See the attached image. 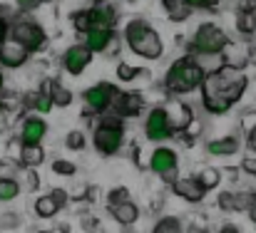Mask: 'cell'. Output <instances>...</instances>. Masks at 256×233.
Returning a JSON list of instances; mask_svg holds the SVG:
<instances>
[{"label": "cell", "mask_w": 256, "mask_h": 233, "mask_svg": "<svg viewBox=\"0 0 256 233\" xmlns=\"http://www.w3.org/2000/svg\"><path fill=\"white\" fill-rule=\"evenodd\" d=\"M124 42L134 55L144 60H160L164 55V42L160 32L142 17H134L124 25Z\"/></svg>", "instance_id": "3957f363"}, {"label": "cell", "mask_w": 256, "mask_h": 233, "mask_svg": "<svg viewBox=\"0 0 256 233\" xmlns=\"http://www.w3.org/2000/svg\"><path fill=\"white\" fill-rule=\"evenodd\" d=\"M246 147H249V149H252V152L256 154V124L252 127V129H249V137H246Z\"/></svg>", "instance_id": "b9f144b4"}, {"label": "cell", "mask_w": 256, "mask_h": 233, "mask_svg": "<svg viewBox=\"0 0 256 233\" xmlns=\"http://www.w3.org/2000/svg\"><path fill=\"white\" fill-rule=\"evenodd\" d=\"M144 137H147L150 142H154V144H162V142H167L172 137H176L164 104H157V107L150 109V114H147V119H144Z\"/></svg>", "instance_id": "5b68a950"}, {"label": "cell", "mask_w": 256, "mask_h": 233, "mask_svg": "<svg viewBox=\"0 0 256 233\" xmlns=\"http://www.w3.org/2000/svg\"><path fill=\"white\" fill-rule=\"evenodd\" d=\"M30 109H35V112H40V114H48V112H52V97H50V87H48V79L40 84V89H35L32 94H30Z\"/></svg>", "instance_id": "d6986e66"}, {"label": "cell", "mask_w": 256, "mask_h": 233, "mask_svg": "<svg viewBox=\"0 0 256 233\" xmlns=\"http://www.w3.org/2000/svg\"><path fill=\"white\" fill-rule=\"evenodd\" d=\"M72 27H75L78 32H87V30L92 27L90 7H87V10H78V12H72Z\"/></svg>", "instance_id": "f1b7e54d"}, {"label": "cell", "mask_w": 256, "mask_h": 233, "mask_svg": "<svg viewBox=\"0 0 256 233\" xmlns=\"http://www.w3.org/2000/svg\"><path fill=\"white\" fill-rule=\"evenodd\" d=\"M110 216L120 224V226H134L140 221V206L134 201H124L117 206H110Z\"/></svg>", "instance_id": "e0dca14e"}, {"label": "cell", "mask_w": 256, "mask_h": 233, "mask_svg": "<svg viewBox=\"0 0 256 233\" xmlns=\"http://www.w3.org/2000/svg\"><path fill=\"white\" fill-rule=\"evenodd\" d=\"M114 40V30L107 27V25H92L87 32H82V42L97 55V52H104Z\"/></svg>", "instance_id": "9a60e30c"}, {"label": "cell", "mask_w": 256, "mask_h": 233, "mask_svg": "<svg viewBox=\"0 0 256 233\" xmlns=\"http://www.w3.org/2000/svg\"><path fill=\"white\" fill-rule=\"evenodd\" d=\"M52 171L58 176H75L78 174V166L72 161H68V159H55L52 161Z\"/></svg>", "instance_id": "1f68e13d"}, {"label": "cell", "mask_w": 256, "mask_h": 233, "mask_svg": "<svg viewBox=\"0 0 256 233\" xmlns=\"http://www.w3.org/2000/svg\"><path fill=\"white\" fill-rule=\"evenodd\" d=\"M192 10H194V7H189V5L184 2V5H179V7L170 10L167 17H170L172 22H182V20H189V17H192Z\"/></svg>", "instance_id": "e575fe53"}, {"label": "cell", "mask_w": 256, "mask_h": 233, "mask_svg": "<svg viewBox=\"0 0 256 233\" xmlns=\"http://www.w3.org/2000/svg\"><path fill=\"white\" fill-rule=\"evenodd\" d=\"M242 169H244L246 174L256 176V154H254V156H246V159L242 161Z\"/></svg>", "instance_id": "ab89813d"}, {"label": "cell", "mask_w": 256, "mask_h": 233, "mask_svg": "<svg viewBox=\"0 0 256 233\" xmlns=\"http://www.w3.org/2000/svg\"><path fill=\"white\" fill-rule=\"evenodd\" d=\"M87 144V137L82 129H72V132H68V137H65V147L70 149V152H82Z\"/></svg>", "instance_id": "83f0119b"}, {"label": "cell", "mask_w": 256, "mask_h": 233, "mask_svg": "<svg viewBox=\"0 0 256 233\" xmlns=\"http://www.w3.org/2000/svg\"><path fill=\"white\" fill-rule=\"evenodd\" d=\"M189 7H194V10H209V7H216L219 5V0H184Z\"/></svg>", "instance_id": "74e56055"}, {"label": "cell", "mask_w": 256, "mask_h": 233, "mask_svg": "<svg viewBox=\"0 0 256 233\" xmlns=\"http://www.w3.org/2000/svg\"><path fill=\"white\" fill-rule=\"evenodd\" d=\"M249 79L239 67L232 65H222L212 72H206V77L202 82V104L209 114H224L229 112L246 92Z\"/></svg>", "instance_id": "6da1fadb"}, {"label": "cell", "mask_w": 256, "mask_h": 233, "mask_svg": "<svg viewBox=\"0 0 256 233\" xmlns=\"http://www.w3.org/2000/svg\"><path fill=\"white\" fill-rule=\"evenodd\" d=\"M164 109H167V114H170V122H172V127H174L176 134H182V132L194 122V112H192V107L184 104V102H179L176 97L170 99V102H164Z\"/></svg>", "instance_id": "7c38bea8"}, {"label": "cell", "mask_w": 256, "mask_h": 233, "mask_svg": "<svg viewBox=\"0 0 256 233\" xmlns=\"http://www.w3.org/2000/svg\"><path fill=\"white\" fill-rule=\"evenodd\" d=\"M204 77H206L204 65L199 60H194L192 55H186V57H179V60H174L170 65V70L164 75V89L170 94H174V97L189 94L196 87H202Z\"/></svg>", "instance_id": "7a4b0ae2"}, {"label": "cell", "mask_w": 256, "mask_h": 233, "mask_svg": "<svg viewBox=\"0 0 256 233\" xmlns=\"http://www.w3.org/2000/svg\"><path fill=\"white\" fill-rule=\"evenodd\" d=\"M206 152L212 156H232L239 152V139L236 137H222V139H212L206 144Z\"/></svg>", "instance_id": "ffe728a7"}, {"label": "cell", "mask_w": 256, "mask_h": 233, "mask_svg": "<svg viewBox=\"0 0 256 233\" xmlns=\"http://www.w3.org/2000/svg\"><path fill=\"white\" fill-rule=\"evenodd\" d=\"M45 161V149L40 147V144H22V149H20V159H18V164L20 166H40Z\"/></svg>", "instance_id": "44dd1931"}, {"label": "cell", "mask_w": 256, "mask_h": 233, "mask_svg": "<svg viewBox=\"0 0 256 233\" xmlns=\"http://www.w3.org/2000/svg\"><path fill=\"white\" fill-rule=\"evenodd\" d=\"M42 5V0H15V7L22 10V12H32Z\"/></svg>", "instance_id": "8d00e7d4"}, {"label": "cell", "mask_w": 256, "mask_h": 233, "mask_svg": "<svg viewBox=\"0 0 256 233\" xmlns=\"http://www.w3.org/2000/svg\"><path fill=\"white\" fill-rule=\"evenodd\" d=\"M22 174L28 176V184H22V189L25 191H35L38 189V174H35V169L32 166H22Z\"/></svg>", "instance_id": "d590c367"}, {"label": "cell", "mask_w": 256, "mask_h": 233, "mask_svg": "<svg viewBox=\"0 0 256 233\" xmlns=\"http://www.w3.org/2000/svg\"><path fill=\"white\" fill-rule=\"evenodd\" d=\"M58 211H60V206H58V201L52 199V194L40 196V199L35 201V216H38V219H42V221L55 219V216H58Z\"/></svg>", "instance_id": "603a6c76"}, {"label": "cell", "mask_w": 256, "mask_h": 233, "mask_svg": "<svg viewBox=\"0 0 256 233\" xmlns=\"http://www.w3.org/2000/svg\"><path fill=\"white\" fill-rule=\"evenodd\" d=\"M226 42H229V37H226V32L219 25L202 22L194 30V37L189 42V52L192 55H202V57H216V55H222Z\"/></svg>", "instance_id": "277c9868"}, {"label": "cell", "mask_w": 256, "mask_h": 233, "mask_svg": "<svg viewBox=\"0 0 256 233\" xmlns=\"http://www.w3.org/2000/svg\"><path fill=\"white\" fill-rule=\"evenodd\" d=\"M45 134H48L45 119H40V117H25L22 124H20L18 139H20V144H42Z\"/></svg>", "instance_id": "5bb4252c"}, {"label": "cell", "mask_w": 256, "mask_h": 233, "mask_svg": "<svg viewBox=\"0 0 256 233\" xmlns=\"http://www.w3.org/2000/svg\"><path fill=\"white\" fill-rule=\"evenodd\" d=\"M150 169H152L164 184L172 186V184L179 179V156H176L174 149L160 144V147L152 152V156H150Z\"/></svg>", "instance_id": "52a82bcc"}, {"label": "cell", "mask_w": 256, "mask_h": 233, "mask_svg": "<svg viewBox=\"0 0 256 233\" xmlns=\"http://www.w3.org/2000/svg\"><path fill=\"white\" fill-rule=\"evenodd\" d=\"M249 216H252V221H254V224H256V204H254V206H252V209H249Z\"/></svg>", "instance_id": "ee69618b"}, {"label": "cell", "mask_w": 256, "mask_h": 233, "mask_svg": "<svg viewBox=\"0 0 256 233\" xmlns=\"http://www.w3.org/2000/svg\"><path fill=\"white\" fill-rule=\"evenodd\" d=\"M90 15H92V25H107V27H114L117 10H114V5H110V0H107V2H92Z\"/></svg>", "instance_id": "ac0fdd59"}, {"label": "cell", "mask_w": 256, "mask_h": 233, "mask_svg": "<svg viewBox=\"0 0 256 233\" xmlns=\"http://www.w3.org/2000/svg\"><path fill=\"white\" fill-rule=\"evenodd\" d=\"M22 186L18 179H0V204H10L20 196Z\"/></svg>", "instance_id": "d4e9b609"}, {"label": "cell", "mask_w": 256, "mask_h": 233, "mask_svg": "<svg viewBox=\"0 0 256 233\" xmlns=\"http://www.w3.org/2000/svg\"><path fill=\"white\" fill-rule=\"evenodd\" d=\"M254 62H256V57H254Z\"/></svg>", "instance_id": "c3c4849f"}, {"label": "cell", "mask_w": 256, "mask_h": 233, "mask_svg": "<svg viewBox=\"0 0 256 233\" xmlns=\"http://www.w3.org/2000/svg\"><path fill=\"white\" fill-rule=\"evenodd\" d=\"M10 37H15L20 45H25L30 52H38L45 42H48V35L42 30V25H38L35 20H25V17H18L12 25H10Z\"/></svg>", "instance_id": "8992f818"}, {"label": "cell", "mask_w": 256, "mask_h": 233, "mask_svg": "<svg viewBox=\"0 0 256 233\" xmlns=\"http://www.w3.org/2000/svg\"><path fill=\"white\" fill-rule=\"evenodd\" d=\"M179 231H184V224L176 216H164V219H160L154 224V233H179Z\"/></svg>", "instance_id": "4316f807"}, {"label": "cell", "mask_w": 256, "mask_h": 233, "mask_svg": "<svg viewBox=\"0 0 256 233\" xmlns=\"http://www.w3.org/2000/svg\"><path fill=\"white\" fill-rule=\"evenodd\" d=\"M117 94H120V89H117L112 82H100V84L90 87L85 94H82V102L87 104V112H92V114H104V112L112 109Z\"/></svg>", "instance_id": "ba28073f"}, {"label": "cell", "mask_w": 256, "mask_h": 233, "mask_svg": "<svg viewBox=\"0 0 256 233\" xmlns=\"http://www.w3.org/2000/svg\"><path fill=\"white\" fill-rule=\"evenodd\" d=\"M48 87H50V97H52V104L55 107H70L75 94L72 89H68L65 84H60L58 79H48Z\"/></svg>", "instance_id": "7402d4cb"}, {"label": "cell", "mask_w": 256, "mask_h": 233, "mask_svg": "<svg viewBox=\"0 0 256 233\" xmlns=\"http://www.w3.org/2000/svg\"><path fill=\"white\" fill-rule=\"evenodd\" d=\"M222 233H239V226H234V224H224V226H222Z\"/></svg>", "instance_id": "7bdbcfd3"}, {"label": "cell", "mask_w": 256, "mask_h": 233, "mask_svg": "<svg viewBox=\"0 0 256 233\" xmlns=\"http://www.w3.org/2000/svg\"><path fill=\"white\" fill-rule=\"evenodd\" d=\"M172 189H174V194H176L179 199H184V201H189V204H199V201L206 196V189L196 181V176L176 179V181L172 184Z\"/></svg>", "instance_id": "2e32d148"}, {"label": "cell", "mask_w": 256, "mask_h": 233, "mask_svg": "<svg viewBox=\"0 0 256 233\" xmlns=\"http://www.w3.org/2000/svg\"><path fill=\"white\" fill-rule=\"evenodd\" d=\"M92 2H107V0H92Z\"/></svg>", "instance_id": "7dc6e473"}, {"label": "cell", "mask_w": 256, "mask_h": 233, "mask_svg": "<svg viewBox=\"0 0 256 233\" xmlns=\"http://www.w3.org/2000/svg\"><path fill=\"white\" fill-rule=\"evenodd\" d=\"M92 144H94L97 154L114 156L124 144V127H102V124L94 127Z\"/></svg>", "instance_id": "9c48e42d"}, {"label": "cell", "mask_w": 256, "mask_h": 233, "mask_svg": "<svg viewBox=\"0 0 256 233\" xmlns=\"http://www.w3.org/2000/svg\"><path fill=\"white\" fill-rule=\"evenodd\" d=\"M92 57H94V52L87 47L85 42L72 45V47H68L65 55H62V67H65L68 75L78 77V75H82V72L87 70V65L92 62Z\"/></svg>", "instance_id": "30bf717a"}, {"label": "cell", "mask_w": 256, "mask_h": 233, "mask_svg": "<svg viewBox=\"0 0 256 233\" xmlns=\"http://www.w3.org/2000/svg\"><path fill=\"white\" fill-rule=\"evenodd\" d=\"M236 30L242 35H254L256 32V10H239L236 15Z\"/></svg>", "instance_id": "484cf974"}, {"label": "cell", "mask_w": 256, "mask_h": 233, "mask_svg": "<svg viewBox=\"0 0 256 233\" xmlns=\"http://www.w3.org/2000/svg\"><path fill=\"white\" fill-rule=\"evenodd\" d=\"M137 77H140V67L127 65V62H120L117 65V79L120 82H134Z\"/></svg>", "instance_id": "4dcf8cb0"}, {"label": "cell", "mask_w": 256, "mask_h": 233, "mask_svg": "<svg viewBox=\"0 0 256 233\" xmlns=\"http://www.w3.org/2000/svg\"><path fill=\"white\" fill-rule=\"evenodd\" d=\"M30 55H32V52H30L25 45H20L15 37H8V40L0 45V65L8 67V70L22 67V65L28 62Z\"/></svg>", "instance_id": "8fae6325"}, {"label": "cell", "mask_w": 256, "mask_h": 233, "mask_svg": "<svg viewBox=\"0 0 256 233\" xmlns=\"http://www.w3.org/2000/svg\"><path fill=\"white\" fill-rule=\"evenodd\" d=\"M42 2H45V5H48V2H55V0H42Z\"/></svg>", "instance_id": "bcb514c9"}, {"label": "cell", "mask_w": 256, "mask_h": 233, "mask_svg": "<svg viewBox=\"0 0 256 233\" xmlns=\"http://www.w3.org/2000/svg\"><path fill=\"white\" fill-rule=\"evenodd\" d=\"M124 201H132L130 189H124V186H114V189L107 191V206H117V204H124Z\"/></svg>", "instance_id": "f546056e"}, {"label": "cell", "mask_w": 256, "mask_h": 233, "mask_svg": "<svg viewBox=\"0 0 256 233\" xmlns=\"http://www.w3.org/2000/svg\"><path fill=\"white\" fill-rule=\"evenodd\" d=\"M196 181L206 189V191H212V189H216L219 184H222V171L219 169H214V166H202V169H196Z\"/></svg>", "instance_id": "cb8c5ba5"}, {"label": "cell", "mask_w": 256, "mask_h": 233, "mask_svg": "<svg viewBox=\"0 0 256 233\" xmlns=\"http://www.w3.org/2000/svg\"><path fill=\"white\" fill-rule=\"evenodd\" d=\"M216 204H219L222 211H236V194L234 191H222Z\"/></svg>", "instance_id": "836d02e7"}, {"label": "cell", "mask_w": 256, "mask_h": 233, "mask_svg": "<svg viewBox=\"0 0 256 233\" xmlns=\"http://www.w3.org/2000/svg\"><path fill=\"white\" fill-rule=\"evenodd\" d=\"M18 166L15 159H0V179H18Z\"/></svg>", "instance_id": "d6a6232c"}, {"label": "cell", "mask_w": 256, "mask_h": 233, "mask_svg": "<svg viewBox=\"0 0 256 233\" xmlns=\"http://www.w3.org/2000/svg\"><path fill=\"white\" fill-rule=\"evenodd\" d=\"M52 199L58 201V206H60V209H65V204L70 201V194H68L65 189H52Z\"/></svg>", "instance_id": "f35d334b"}, {"label": "cell", "mask_w": 256, "mask_h": 233, "mask_svg": "<svg viewBox=\"0 0 256 233\" xmlns=\"http://www.w3.org/2000/svg\"><path fill=\"white\" fill-rule=\"evenodd\" d=\"M142 104H144L142 94H137V92H120L114 104H112V112H117L124 119H134V117L142 114Z\"/></svg>", "instance_id": "4fadbf2b"}, {"label": "cell", "mask_w": 256, "mask_h": 233, "mask_svg": "<svg viewBox=\"0 0 256 233\" xmlns=\"http://www.w3.org/2000/svg\"><path fill=\"white\" fill-rule=\"evenodd\" d=\"M8 37H10V25H8V20L0 15V45H2Z\"/></svg>", "instance_id": "60d3db41"}, {"label": "cell", "mask_w": 256, "mask_h": 233, "mask_svg": "<svg viewBox=\"0 0 256 233\" xmlns=\"http://www.w3.org/2000/svg\"><path fill=\"white\" fill-rule=\"evenodd\" d=\"M2 84H5V79H2V72H0V92H2Z\"/></svg>", "instance_id": "f6af8a7d"}]
</instances>
